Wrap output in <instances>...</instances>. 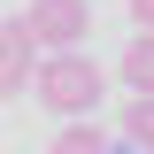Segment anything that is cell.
<instances>
[{
	"instance_id": "obj_4",
	"label": "cell",
	"mask_w": 154,
	"mask_h": 154,
	"mask_svg": "<svg viewBox=\"0 0 154 154\" xmlns=\"http://www.w3.org/2000/svg\"><path fill=\"white\" fill-rule=\"evenodd\" d=\"M146 77H154V38L139 31L131 46H123V85H131V93H146Z\"/></svg>"
},
{
	"instance_id": "obj_6",
	"label": "cell",
	"mask_w": 154,
	"mask_h": 154,
	"mask_svg": "<svg viewBox=\"0 0 154 154\" xmlns=\"http://www.w3.org/2000/svg\"><path fill=\"white\" fill-rule=\"evenodd\" d=\"M46 154H116V146H108V131H93V123H69Z\"/></svg>"
},
{
	"instance_id": "obj_1",
	"label": "cell",
	"mask_w": 154,
	"mask_h": 154,
	"mask_svg": "<svg viewBox=\"0 0 154 154\" xmlns=\"http://www.w3.org/2000/svg\"><path fill=\"white\" fill-rule=\"evenodd\" d=\"M31 93L46 100L54 116H93L100 100H108V69H100L93 54H46L31 69Z\"/></svg>"
},
{
	"instance_id": "obj_3",
	"label": "cell",
	"mask_w": 154,
	"mask_h": 154,
	"mask_svg": "<svg viewBox=\"0 0 154 154\" xmlns=\"http://www.w3.org/2000/svg\"><path fill=\"white\" fill-rule=\"evenodd\" d=\"M31 69H38V46H31V31H23V23H0V100L31 93Z\"/></svg>"
},
{
	"instance_id": "obj_5",
	"label": "cell",
	"mask_w": 154,
	"mask_h": 154,
	"mask_svg": "<svg viewBox=\"0 0 154 154\" xmlns=\"http://www.w3.org/2000/svg\"><path fill=\"white\" fill-rule=\"evenodd\" d=\"M123 139H131V154H146V139H154V108H146V93L123 100Z\"/></svg>"
},
{
	"instance_id": "obj_2",
	"label": "cell",
	"mask_w": 154,
	"mask_h": 154,
	"mask_svg": "<svg viewBox=\"0 0 154 154\" xmlns=\"http://www.w3.org/2000/svg\"><path fill=\"white\" fill-rule=\"evenodd\" d=\"M23 31H31V46L77 54V38L93 31V8H85V0H31V8H23Z\"/></svg>"
},
{
	"instance_id": "obj_7",
	"label": "cell",
	"mask_w": 154,
	"mask_h": 154,
	"mask_svg": "<svg viewBox=\"0 0 154 154\" xmlns=\"http://www.w3.org/2000/svg\"><path fill=\"white\" fill-rule=\"evenodd\" d=\"M131 16H139V31H146V23H154V0H131Z\"/></svg>"
}]
</instances>
